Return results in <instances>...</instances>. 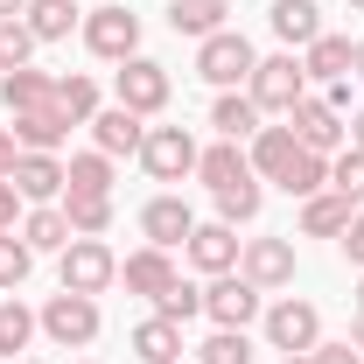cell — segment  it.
I'll return each mask as SVG.
<instances>
[{
	"label": "cell",
	"instance_id": "83f0119b",
	"mask_svg": "<svg viewBox=\"0 0 364 364\" xmlns=\"http://www.w3.org/2000/svg\"><path fill=\"white\" fill-rule=\"evenodd\" d=\"M63 176H70V196H112V154H98V147L91 154H70Z\"/></svg>",
	"mask_w": 364,
	"mask_h": 364
},
{
	"label": "cell",
	"instance_id": "c3c4849f",
	"mask_svg": "<svg viewBox=\"0 0 364 364\" xmlns=\"http://www.w3.org/2000/svg\"><path fill=\"white\" fill-rule=\"evenodd\" d=\"M358 316H364V280H358Z\"/></svg>",
	"mask_w": 364,
	"mask_h": 364
},
{
	"label": "cell",
	"instance_id": "e0dca14e",
	"mask_svg": "<svg viewBox=\"0 0 364 364\" xmlns=\"http://www.w3.org/2000/svg\"><path fill=\"white\" fill-rule=\"evenodd\" d=\"M196 176L210 182V196H225V189H238V182H252V161L238 154V140H218L210 154H196Z\"/></svg>",
	"mask_w": 364,
	"mask_h": 364
},
{
	"label": "cell",
	"instance_id": "60d3db41",
	"mask_svg": "<svg viewBox=\"0 0 364 364\" xmlns=\"http://www.w3.org/2000/svg\"><path fill=\"white\" fill-rule=\"evenodd\" d=\"M343 252H350V267H364V210L343 225Z\"/></svg>",
	"mask_w": 364,
	"mask_h": 364
},
{
	"label": "cell",
	"instance_id": "74e56055",
	"mask_svg": "<svg viewBox=\"0 0 364 364\" xmlns=\"http://www.w3.org/2000/svg\"><path fill=\"white\" fill-rule=\"evenodd\" d=\"M154 316H168V322H189V316H203V287L176 280L168 294H154Z\"/></svg>",
	"mask_w": 364,
	"mask_h": 364
},
{
	"label": "cell",
	"instance_id": "7a4b0ae2",
	"mask_svg": "<svg viewBox=\"0 0 364 364\" xmlns=\"http://www.w3.org/2000/svg\"><path fill=\"white\" fill-rule=\"evenodd\" d=\"M112 280H119V259H112L105 238H70V245H63V287H70V294H91V301H98Z\"/></svg>",
	"mask_w": 364,
	"mask_h": 364
},
{
	"label": "cell",
	"instance_id": "d4e9b609",
	"mask_svg": "<svg viewBox=\"0 0 364 364\" xmlns=\"http://www.w3.org/2000/svg\"><path fill=\"white\" fill-rule=\"evenodd\" d=\"M225 0H168V28L176 36H218L225 28Z\"/></svg>",
	"mask_w": 364,
	"mask_h": 364
},
{
	"label": "cell",
	"instance_id": "b9f144b4",
	"mask_svg": "<svg viewBox=\"0 0 364 364\" xmlns=\"http://www.w3.org/2000/svg\"><path fill=\"white\" fill-rule=\"evenodd\" d=\"M14 161H21V140H14V127H0V176H14Z\"/></svg>",
	"mask_w": 364,
	"mask_h": 364
},
{
	"label": "cell",
	"instance_id": "f546056e",
	"mask_svg": "<svg viewBox=\"0 0 364 364\" xmlns=\"http://www.w3.org/2000/svg\"><path fill=\"white\" fill-rule=\"evenodd\" d=\"M77 28V7L70 0H28V36L36 43H63Z\"/></svg>",
	"mask_w": 364,
	"mask_h": 364
},
{
	"label": "cell",
	"instance_id": "d6a6232c",
	"mask_svg": "<svg viewBox=\"0 0 364 364\" xmlns=\"http://www.w3.org/2000/svg\"><path fill=\"white\" fill-rule=\"evenodd\" d=\"M36 329H43V322L28 316L21 301H0V358L14 364V350H28V336H36Z\"/></svg>",
	"mask_w": 364,
	"mask_h": 364
},
{
	"label": "cell",
	"instance_id": "7dc6e473",
	"mask_svg": "<svg viewBox=\"0 0 364 364\" xmlns=\"http://www.w3.org/2000/svg\"><path fill=\"white\" fill-rule=\"evenodd\" d=\"M287 364H316V358H309V350H301V358H287Z\"/></svg>",
	"mask_w": 364,
	"mask_h": 364
},
{
	"label": "cell",
	"instance_id": "7c38bea8",
	"mask_svg": "<svg viewBox=\"0 0 364 364\" xmlns=\"http://www.w3.org/2000/svg\"><path fill=\"white\" fill-rule=\"evenodd\" d=\"M70 112L63 105H36V112H14V140H21V154H56L63 140H70Z\"/></svg>",
	"mask_w": 364,
	"mask_h": 364
},
{
	"label": "cell",
	"instance_id": "2e32d148",
	"mask_svg": "<svg viewBox=\"0 0 364 364\" xmlns=\"http://www.w3.org/2000/svg\"><path fill=\"white\" fill-rule=\"evenodd\" d=\"M119 280H127L134 294L154 301V294H168V287H176L182 273L168 267V252H161V245H147V252H127V259H119Z\"/></svg>",
	"mask_w": 364,
	"mask_h": 364
},
{
	"label": "cell",
	"instance_id": "52a82bcc",
	"mask_svg": "<svg viewBox=\"0 0 364 364\" xmlns=\"http://www.w3.org/2000/svg\"><path fill=\"white\" fill-rule=\"evenodd\" d=\"M203 316L218 322V329H245V322L259 316V287H252L245 273H218V280L203 287Z\"/></svg>",
	"mask_w": 364,
	"mask_h": 364
},
{
	"label": "cell",
	"instance_id": "44dd1931",
	"mask_svg": "<svg viewBox=\"0 0 364 364\" xmlns=\"http://www.w3.org/2000/svg\"><path fill=\"white\" fill-rule=\"evenodd\" d=\"M350 63H358V43H343V36H316L309 56H301V70L322 77V85H336V77H350Z\"/></svg>",
	"mask_w": 364,
	"mask_h": 364
},
{
	"label": "cell",
	"instance_id": "4316f807",
	"mask_svg": "<svg viewBox=\"0 0 364 364\" xmlns=\"http://www.w3.org/2000/svg\"><path fill=\"white\" fill-rule=\"evenodd\" d=\"M210 127H218L225 140H252V134H259V105H252V91H245V98L225 91V98H218V112H210Z\"/></svg>",
	"mask_w": 364,
	"mask_h": 364
},
{
	"label": "cell",
	"instance_id": "6da1fadb",
	"mask_svg": "<svg viewBox=\"0 0 364 364\" xmlns=\"http://www.w3.org/2000/svg\"><path fill=\"white\" fill-rule=\"evenodd\" d=\"M36 322H43V336L56 343V350H85L91 336H98V301L63 287V294H49V309H43Z\"/></svg>",
	"mask_w": 364,
	"mask_h": 364
},
{
	"label": "cell",
	"instance_id": "d590c367",
	"mask_svg": "<svg viewBox=\"0 0 364 364\" xmlns=\"http://www.w3.org/2000/svg\"><path fill=\"white\" fill-rule=\"evenodd\" d=\"M36 267V252H28V238H14V231H0V287H21Z\"/></svg>",
	"mask_w": 364,
	"mask_h": 364
},
{
	"label": "cell",
	"instance_id": "836d02e7",
	"mask_svg": "<svg viewBox=\"0 0 364 364\" xmlns=\"http://www.w3.org/2000/svg\"><path fill=\"white\" fill-rule=\"evenodd\" d=\"M56 105H63L77 127H91V112H98V85H91V77H56Z\"/></svg>",
	"mask_w": 364,
	"mask_h": 364
},
{
	"label": "cell",
	"instance_id": "f1b7e54d",
	"mask_svg": "<svg viewBox=\"0 0 364 364\" xmlns=\"http://www.w3.org/2000/svg\"><path fill=\"white\" fill-rule=\"evenodd\" d=\"M280 189H287V196H301V203H309L316 189H329V154H309V147H301V154L280 168Z\"/></svg>",
	"mask_w": 364,
	"mask_h": 364
},
{
	"label": "cell",
	"instance_id": "277c9868",
	"mask_svg": "<svg viewBox=\"0 0 364 364\" xmlns=\"http://www.w3.org/2000/svg\"><path fill=\"white\" fill-rule=\"evenodd\" d=\"M168 70H161V63H154V56H127V63H119V77H112V98H119V105H127V112H140V119H147V112H161V105H168Z\"/></svg>",
	"mask_w": 364,
	"mask_h": 364
},
{
	"label": "cell",
	"instance_id": "ac0fdd59",
	"mask_svg": "<svg viewBox=\"0 0 364 364\" xmlns=\"http://www.w3.org/2000/svg\"><path fill=\"white\" fill-rule=\"evenodd\" d=\"M14 189H21L28 203H49L56 189H70V176H63L56 154H21V161H14Z\"/></svg>",
	"mask_w": 364,
	"mask_h": 364
},
{
	"label": "cell",
	"instance_id": "ab89813d",
	"mask_svg": "<svg viewBox=\"0 0 364 364\" xmlns=\"http://www.w3.org/2000/svg\"><path fill=\"white\" fill-rule=\"evenodd\" d=\"M14 210H21V189L14 176H0V231H14Z\"/></svg>",
	"mask_w": 364,
	"mask_h": 364
},
{
	"label": "cell",
	"instance_id": "4fadbf2b",
	"mask_svg": "<svg viewBox=\"0 0 364 364\" xmlns=\"http://www.w3.org/2000/svg\"><path fill=\"white\" fill-rule=\"evenodd\" d=\"M140 231H147V245H189V231H196V218H189V203L182 196H154L147 210H140Z\"/></svg>",
	"mask_w": 364,
	"mask_h": 364
},
{
	"label": "cell",
	"instance_id": "484cf974",
	"mask_svg": "<svg viewBox=\"0 0 364 364\" xmlns=\"http://www.w3.org/2000/svg\"><path fill=\"white\" fill-rule=\"evenodd\" d=\"M21 238H28V252H63L77 231H70V218H63V210L36 203V210H28V225H21Z\"/></svg>",
	"mask_w": 364,
	"mask_h": 364
},
{
	"label": "cell",
	"instance_id": "681fc988",
	"mask_svg": "<svg viewBox=\"0 0 364 364\" xmlns=\"http://www.w3.org/2000/svg\"><path fill=\"white\" fill-rule=\"evenodd\" d=\"M14 364H36V358H14Z\"/></svg>",
	"mask_w": 364,
	"mask_h": 364
},
{
	"label": "cell",
	"instance_id": "30bf717a",
	"mask_svg": "<svg viewBox=\"0 0 364 364\" xmlns=\"http://www.w3.org/2000/svg\"><path fill=\"white\" fill-rule=\"evenodd\" d=\"M287 127H294V140H301L309 154H343V119H336L329 98H301V105L287 112Z\"/></svg>",
	"mask_w": 364,
	"mask_h": 364
},
{
	"label": "cell",
	"instance_id": "ffe728a7",
	"mask_svg": "<svg viewBox=\"0 0 364 364\" xmlns=\"http://www.w3.org/2000/svg\"><path fill=\"white\" fill-rule=\"evenodd\" d=\"M134 358H147V364H182V322L147 316L134 329Z\"/></svg>",
	"mask_w": 364,
	"mask_h": 364
},
{
	"label": "cell",
	"instance_id": "cb8c5ba5",
	"mask_svg": "<svg viewBox=\"0 0 364 364\" xmlns=\"http://www.w3.org/2000/svg\"><path fill=\"white\" fill-rule=\"evenodd\" d=\"M294 154H301L294 127H259V134H252V168H259L267 182H280V168H287Z\"/></svg>",
	"mask_w": 364,
	"mask_h": 364
},
{
	"label": "cell",
	"instance_id": "f35d334b",
	"mask_svg": "<svg viewBox=\"0 0 364 364\" xmlns=\"http://www.w3.org/2000/svg\"><path fill=\"white\" fill-rule=\"evenodd\" d=\"M309 358H316V364H364V358H358V343H316Z\"/></svg>",
	"mask_w": 364,
	"mask_h": 364
},
{
	"label": "cell",
	"instance_id": "d6986e66",
	"mask_svg": "<svg viewBox=\"0 0 364 364\" xmlns=\"http://www.w3.org/2000/svg\"><path fill=\"white\" fill-rule=\"evenodd\" d=\"M350 218H358V203H343L336 189H316V196L301 203V231H309V238H343Z\"/></svg>",
	"mask_w": 364,
	"mask_h": 364
},
{
	"label": "cell",
	"instance_id": "e575fe53",
	"mask_svg": "<svg viewBox=\"0 0 364 364\" xmlns=\"http://www.w3.org/2000/svg\"><path fill=\"white\" fill-rule=\"evenodd\" d=\"M196 364H252V343H245V329H218V336L196 350Z\"/></svg>",
	"mask_w": 364,
	"mask_h": 364
},
{
	"label": "cell",
	"instance_id": "9a60e30c",
	"mask_svg": "<svg viewBox=\"0 0 364 364\" xmlns=\"http://www.w3.org/2000/svg\"><path fill=\"white\" fill-rule=\"evenodd\" d=\"M140 140H147L140 112H127V105H112V112H91V147H98V154H140Z\"/></svg>",
	"mask_w": 364,
	"mask_h": 364
},
{
	"label": "cell",
	"instance_id": "5bb4252c",
	"mask_svg": "<svg viewBox=\"0 0 364 364\" xmlns=\"http://www.w3.org/2000/svg\"><path fill=\"white\" fill-rule=\"evenodd\" d=\"M238 252H245V245H238V231H231L225 218H218V225H196V231H189V259L210 273V280L238 267Z\"/></svg>",
	"mask_w": 364,
	"mask_h": 364
},
{
	"label": "cell",
	"instance_id": "f907efd6",
	"mask_svg": "<svg viewBox=\"0 0 364 364\" xmlns=\"http://www.w3.org/2000/svg\"><path fill=\"white\" fill-rule=\"evenodd\" d=\"M350 7H364V0H350Z\"/></svg>",
	"mask_w": 364,
	"mask_h": 364
},
{
	"label": "cell",
	"instance_id": "1f68e13d",
	"mask_svg": "<svg viewBox=\"0 0 364 364\" xmlns=\"http://www.w3.org/2000/svg\"><path fill=\"white\" fill-rule=\"evenodd\" d=\"M329 189H336L343 203H358V210H364V147H343V154H329Z\"/></svg>",
	"mask_w": 364,
	"mask_h": 364
},
{
	"label": "cell",
	"instance_id": "ba28073f",
	"mask_svg": "<svg viewBox=\"0 0 364 364\" xmlns=\"http://www.w3.org/2000/svg\"><path fill=\"white\" fill-rule=\"evenodd\" d=\"M85 43H91V56H105V63H127L140 49V14L134 7H98L85 21Z\"/></svg>",
	"mask_w": 364,
	"mask_h": 364
},
{
	"label": "cell",
	"instance_id": "8d00e7d4",
	"mask_svg": "<svg viewBox=\"0 0 364 364\" xmlns=\"http://www.w3.org/2000/svg\"><path fill=\"white\" fill-rule=\"evenodd\" d=\"M28 56H36L28 21H0V70H28Z\"/></svg>",
	"mask_w": 364,
	"mask_h": 364
},
{
	"label": "cell",
	"instance_id": "ee69618b",
	"mask_svg": "<svg viewBox=\"0 0 364 364\" xmlns=\"http://www.w3.org/2000/svg\"><path fill=\"white\" fill-rule=\"evenodd\" d=\"M350 147H364V112H358V119H350Z\"/></svg>",
	"mask_w": 364,
	"mask_h": 364
},
{
	"label": "cell",
	"instance_id": "4dcf8cb0",
	"mask_svg": "<svg viewBox=\"0 0 364 364\" xmlns=\"http://www.w3.org/2000/svg\"><path fill=\"white\" fill-rule=\"evenodd\" d=\"M63 218H70L77 238H98V231L112 225V196H70V189H63Z\"/></svg>",
	"mask_w": 364,
	"mask_h": 364
},
{
	"label": "cell",
	"instance_id": "8992f818",
	"mask_svg": "<svg viewBox=\"0 0 364 364\" xmlns=\"http://www.w3.org/2000/svg\"><path fill=\"white\" fill-rule=\"evenodd\" d=\"M267 343H273V350H287V358L316 350V343H322L316 301H273V309H267Z\"/></svg>",
	"mask_w": 364,
	"mask_h": 364
},
{
	"label": "cell",
	"instance_id": "8fae6325",
	"mask_svg": "<svg viewBox=\"0 0 364 364\" xmlns=\"http://www.w3.org/2000/svg\"><path fill=\"white\" fill-rule=\"evenodd\" d=\"M238 273H245L259 294H267V287H287V280H294V245H287V238H245Z\"/></svg>",
	"mask_w": 364,
	"mask_h": 364
},
{
	"label": "cell",
	"instance_id": "f6af8a7d",
	"mask_svg": "<svg viewBox=\"0 0 364 364\" xmlns=\"http://www.w3.org/2000/svg\"><path fill=\"white\" fill-rule=\"evenodd\" d=\"M350 343H358V350H364V316H358V329H350Z\"/></svg>",
	"mask_w": 364,
	"mask_h": 364
},
{
	"label": "cell",
	"instance_id": "7bdbcfd3",
	"mask_svg": "<svg viewBox=\"0 0 364 364\" xmlns=\"http://www.w3.org/2000/svg\"><path fill=\"white\" fill-rule=\"evenodd\" d=\"M28 14V0H0V21H21Z\"/></svg>",
	"mask_w": 364,
	"mask_h": 364
},
{
	"label": "cell",
	"instance_id": "9c48e42d",
	"mask_svg": "<svg viewBox=\"0 0 364 364\" xmlns=\"http://www.w3.org/2000/svg\"><path fill=\"white\" fill-rule=\"evenodd\" d=\"M140 161H147V176H154V182H182L189 168H196V140L182 134V127H147Z\"/></svg>",
	"mask_w": 364,
	"mask_h": 364
},
{
	"label": "cell",
	"instance_id": "5b68a950",
	"mask_svg": "<svg viewBox=\"0 0 364 364\" xmlns=\"http://www.w3.org/2000/svg\"><path fill=\"white\" fill-rule=\"evenodd\" d=\"M196 70L210 77V85H238V77H252L259 70V56H252V43L238 36V28H218V36H203V49H196Z\"/></svg>",
	"mask_w": 364,
	"mask_h": 364
},
{
	"label": "cell",
	"instance_id": "603a6c76",
	"mask_svg": "<svg viewBox=\"0 0 364 364\" xmlns=\"http://www.w3.org/2000/svg\"><path fill=\"white\" fill-rule=\"evenodd\" d=\"M273 36L309 49L322 36V7H316V0H273Z\"/></svg>",
	"mask_w": 364,
	"mask_h": 364
},
{
	"label": "cell",
	"instance_id": "7402d4cb",
	"mask_svg": "<svg viewBox=\"0 0 364 364\" xmlns=\"http://www.w3.org/2000/svg\"><path fill=\"white\" fill-rule=\"evenodd\" d=\"M0 98H7V112L56 105V77H49V70H7V77H0Z\"/></svg>",
	"mask_w": 364,
	"mask_h": 364
},
{
	"label": "cell",
	"instance_id": "3957f363",
	"mask_svg": "<svg viewBox=\"0 0 364 364\" xmlns=\"http://www.w3.org/2000/svg\"><path fill=\"white\" fill-rule=\"evenodd\" d=\"M245 85H252V105H259V112H294V105L309 98V70H301L294 56H267Z\"/></svg>",
	"mask_w": 364,
	"mask_h": 364
},
{
	"label": "cell",
	"instance_id": "bcb514c9",
	"mask_svg": "<svg viewBox=\"0 0 364 364\" xmlns=\"http://www.w3.org/2000/svg\"><path fill=\"white\" fill-rule=\"evenodd\" d=\"M350 70H358V77H364V43H358V63H350Z\"/></svg>",
	"mask_w": 364,
	"mask_h": 364
}]
</instances>
